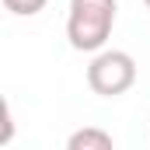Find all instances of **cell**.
<instances>
[{"label": "cell", "mask_w": 150, "mask_h": 150, "mask_svg": "<svg viewBox=\"0 0 150 150\" xmlns=\"http://www.w3.org/2000/svg\"><path fill=\"white\" fill-rule=\"evenodd\" d=\"M49 0H4V7L11 11V14H18V18H32V14H38L42 7H45Z\"/></svg>", "instance_id": "obj_4"}, {"label": "cell", "mask_w": 150, "mask_h": 150, "mask_svg": "<svg viewBox=\"0 0 150 150\" xmlns=\"http://www.w3.org/2000/svg\"><path fill=\"white\" fill-rule=\"evenodd\" d=\"M143 4H147V11H150V0H143Z\"/></svg>", "instance_id": "obj_5"}, {"label": "cell", "mask_w": 150, "mask_h": 150, "mask_svg": "<svg viewBox=\"0 0 150 150\" xmlns=\"http://www.w3.org/2000/svg\"><path fill=\"white\" fill-rule=\"evenodd\" d=\"M67 147H70V150H112V147H115V140H112V133H105V129L84 126V129L70 133Z\"/></svg>", "instance_id": "obj_3"}, {"label": "cell", "mask_w": 150, "mask_h": 150, "mask_svg": "<svg viewBox=\"0 0 150 150\" xmlns=\"http://www.w3.org/2000/svg\"><path fill=\"white\" fill-rule=\"evenodd\" d=\"M115 0H70L67 38L77 52H101L115 25Z\"/></svg>", "instance_id": "obj_1"}, {"label": "cell", "mask_w": 150, "mask_h": 150, "mask_svg": "<svg viewBox=\"0 0 150 150\" xmlns=\"http://www.w3.org/2000/svg\"><path fill=\"white\" fill-rule=\"evenodd\" d=\"M136 84V59L122 49H101L87 67V87L101 98H119Z\"/></svg>", "instance_id": "obj_2"}]
</instances>
